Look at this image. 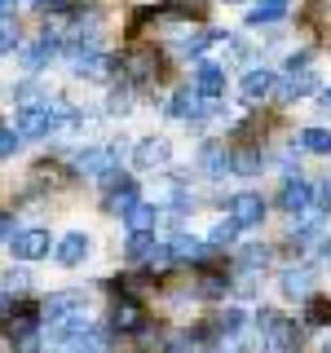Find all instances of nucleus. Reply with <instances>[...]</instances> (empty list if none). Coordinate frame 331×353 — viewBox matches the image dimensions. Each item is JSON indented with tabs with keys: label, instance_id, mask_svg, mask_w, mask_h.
Segmentation results:
<instances>
[{
	"label": "nucleus",
	"instance_id": "nucleus-2",
	"mask_svg": "<svg viewBox=\"0 0 331 353\" xmlns=\"http://www.w3.org/2000/svg\"><path fill=\"white\" fill-rule=\"evenodd\" d=\"M119 66H124V80L132 88H146V84L159 80V53L154 49H128Z\"/></svg>",
	"mask_w": 331,
	"mask_h": 353
},
{
	"label": "nucleus",
	"instance_id": "nucleus-26",
	"mask_svg": "<svg viewBox=\"0 0 331 353\" xmlns=\"http://www.w3.org/2000/svg\"><path fill=\"white\" fill-rule=\"evenodd\" d=\"M265 336H270V345H274V349H292V345H301V327H292L287 318H279V323L265 331Z\"/></svg>",
	"mask_w": 331,
	"mask_h": 353
},
{
	"label": "nucleus",
	"instance_id": "nucleus-41",
	"mask_svg": "<svg viewBox=\"0 0 331 353\" xmlns=\"http://www.w3.org/2000/svg\"><path fill=\"white\" fill-rule=\"evenodd\" d=\"M318 110H327V115H331V88H323V93H318Z\"/></svg>",
	"mask_w": 331,
	"mask_h": 353
},
{
	"label": "nucleus",
	"instance_id": "nucleus-44",
	"mask_svg": "<svg viewBox=\"0 0 331 353\" xmlns=\"http://www.w3.org/2000/svg\"><path fill=\"white\" fill-rule=\"evenodd\" d=\"M225 5H234V0H225Z\"/></svg>",
	"mask_w": 331,
	"mask_h": 353
},
{
	"label": "nucleus",
	"instance_id": "nucleus-1",
	"mask_svg": "<svg viewBox=\"0 0 331 353\" xmlns=\"http://www.w3.org/2000/svg\"><path fill=\"white\" fill-rule=\"evenodd\" d=\"M40 309L36 305H14V309H9V314L5 318H0V331H5V340H14V345L18 349H36L40 345Z\"/></svg>",
	"mask_w": 331,
	"mask_h": 353
},
{
	"label": "nucleus",
	"instance_id": "nucleus-37",
	"mask_svg": "<svg viewBox=\"0 0 331 353\" xmlns=\"http://www.w3.org/2000/svg\"><path fill=\"white\" fill-rule=\"evenodd\" d=\"M314 199H318V208H323V212H331V176H327V181H318Z\"/></svg>",
	"mask_w": 331,
	"mask_h": 353
},
{
	"label": "nucleus",
	"instance_id": "nucleus-8",
	"mask_svg": "<svg viewBox=\"0 0 331 353\" xmlns=\"http://www.w3.org/2000/svg\"><path fill=\"white\" fill-rule=\"evenodd\" d=\"M208 102H212V97H203L199 88H177L168 110H172L177 119H203L208 115Z\"/></svg>",
	"mask_w": 331,
	"mask_h": 353
},
{
	"label": "nucleus",
	"instance_id": "nucleus-27",
	"mask_svg": "<svg viewBox=\"0 0 331 353\" xmlns=\"http://www.w3.org/2000/svg\"><path fill=\"white\" fill-rule=\"evenodd\" d=\"M154 216H159V212H154L150 203H141V199H137V203H132L128 212H124V221H128V230H154Z\"/></svg>",
	"mask_w": 331,
	"mask_h": 353
},
{
	"label": "nucleus",
	"instance_id": "nucleus-10",
	"mask_svg": "<svg viewBox=\"0 0 331 353\" xmlns=\"http://www.w3.org/2000/svg\"><path fill=\"white\" fill-rule=\"evenodd\" d=\"M225 208H230V216H234L239 225H261V216H265V199H261V194H252V190L234 194Z\"/></svg>",
	"mask_w": 331,
	"mask_h": 353
},
{
	"label": "nucleus",
	"instance_id": "nucleus-29",
	"mask_svg": "<svg viewBox=\"0 0 331 353\" xmlns=\"http://www.w3.org/2000/svg\"><path fill=\"white\" fill-rule=\"evenodd\" d=\"M243 270H265V265H270L274 261V252L270 248H265V243H248V248H243Z\"/></svg>",
	"mask_w": 331,
	"mask_h": 353
},
{
	"label": "nucleus",
	"instance_id": "nucleus-43",
	"mask_svg": "<svg viewBox=\"0 0 331 353\" xmlns=\"http://www.w3.org/2000/svg\"><path fill=\"white\" fill-rule=\"evenodd\" d=\"M0 18H14V0H0Z\"/></svg>",
	"mask_w": 331,
	"mask_h": 353
},
{
	"label": "nucleus",
	"instance_id": "nucleus-40",
	"mask_svg": "<svg viewBox=\"0 0 331 353\" xmlns=\"http://www.w3.org/2000/svg\"><path fill=\"white\" fill-rule=\"evenodd\" d=\"M9 309H14V292H9V287H5V292H0V318H5Z\"/></svg>",
	"mask_w": 331,
	"mask_h": 353
},
{
	"label": "nucleus",
	"instance_id": "nucleus-16",
	"mask_svg": "<svg viewBox=\"0 0 331 353\" xmlns=\"http://www.w3.org/2000/svg\"><path fill=\"white\" fill-rule=\"evenodd\" d=\"M88 248H93V243H88V234H66L58 248H53V256H58V265H80V261L88 256Z\"/></svg>",
	"mask_w": 331,
	"mask_h": 353
},
{
	"label": "nucleus",
	"instance_id": "nucleus-22",
	"mask_svg": "<svg viewBox=\"0 0 331 353\" xmlns=\"http://www.w3.org/2000/svg\"><path fill=\"white\" fill-rule=\"evenodd\" d=\"M296 146L309 154H331V132L327 128H301L296 132Z\"/></svg>",
	"mask_w": 331,
	"mask_h": 353
},
{
	"label": "nucleus",
	"instance_id": "nucleus-17",
	"mask_svg": "<svg viewBox=\"0 0 331 353\" xmlns=\"http://www.w3.org/2000/svg\"><path fill=\"white\" fill-rule=\"evenodd\" d=\"M124 256H128V261H150V256H159V243H154L150 230H132V239H128Z\"/></svg>",
	"mask_w": 331,
	"mask_h": 353
},
{
	"label": "nucleus",
	"instance_id": "nucleus-39",
	"mask_svg": "<svg viewBox=\"0 0 331 353\" xmlns=\"http://www.w3.org/2000/svg\"><path fill=\"white\" fill-rule=\"evenodd\" d=\"M5 239H14V216L0 212V243H5Z\"/></svg>",
	"mask_w": 331,
	"mask_h": 353
},
{
	"label": "nucleus",
	"instance_id": "nucleus-24",
	"mask_svg": "<svg viewBox=\"0 0 331 353\" xmlns=\"http://www.w3.org/2000/svg\"><path fill=\"white\" fill-rule=\"evenodd\" d=\"M305 323L327 327L331 323V296H305Z\"/></svg>",
	"mask_w": 331,
	"mask_h": 353
},
{
	"label": "nucleus",
	"instance_id": "nucleus-21",
	"mask_svg": "<svg viewBox=\"0 0 331 353\" xmlns=\"http://www.w3.org/2000/svg\"><path fill=\"white\" fill-rule=\"evenodd\" d=\"M168 252H172V261H208V243L185 239V234H177V239L168 243Z\"/></svg>",
	"mask_w": 331,
	"mask_h": 353
},
{
	"label": "nucleus",
	"instance_id": "nucleus-32",
	"mask_svg": "<svg viewBox=\"0 0 331 353\" xmlns=\"http://www.w3.org/2000/svg\"><path fill=\"white\" fill-rule=\"evenodd\" d=\"M239 221L234 216H225V221H217V225H212V248H225V243H234V234H239Z\"/></svg>",
	"mask_w": 331,
	"mask_h": 353
},
{
	"label": "nucleus",
	"instance_id": "nucleus-7",
	"mask_svg": "<svg viewBox=\"0 0 331 353\" xmlns=\"http://www.w3.org/2000/svg\"><path fill=\"white\" fill-rule=\"evenodd\" d=\"M314 203V185L305 181V176H287V185H283V194H279V208L283 212H305V208Z\"/></svg>",
	"mask_w": 331,
	"mask_h": 353
},
{
	"label": "nucleus",
	"instance_id": "nucleus-33",
	"mask_svg": "<svg viewBox=\"0 0 331 353\" xmlns=\"http://www.w3.org/2000/svg\"><path fill=\"white\" fill-rule=\"evenodd\" d=\"M225 279H221V274H203V279H199V296H208V301H217V296H225Z\"/></svg>",
	"mask_w": 331,
	"mask_h": 353
},
{
	"label": "nucleus",
	"instance_id": "nucleus-14",
	"mask_svg": "<svg viewBox=\"0 0 331 353\" xmlns=\"http://www.w3.org/2000/svg\"><path fill=\"white\" fill-rule=\"evenodd\" d=\"M132 203H137V185H132V181H124V176H119L115 185H106V212H110V216H124Z\"/></svg>",
	"mask_w": 331,
	"mask_h": 353
},
{
	"label": "nucleus",
	"instance_id": "nucleus-23",
	"mask_svg": "<svg viewBox=\"0 0 331 353\" xmlns=\"http://www.w3.org/2000/svg\"><path fill=\"white\" fill-rule=\"evenodd\" d=\"M287 5H292V0H257V5H252V14H248V22H252V27H261V22H274V18L287 14Z\"/></svg>",
	"mask_w": 331,
	"mask_h": 353
},
{
	"label": "nucleus",
	"instance_id": "nucleus-3",
	"mask_svg": "<svg viewBox=\"0 0 331 353\" xmlns=\"http://www.w3.org/2000/svg\"><path fill=\"white\" fill-rule=\"evenodd\" d=\"M53 124H58V110H53L49 102H31V106H22L18 110V137H44Z\"/></svg>",
	"mask_w": 331,
	"mask_h": 353
},
{
	"label": "nucleus",
	"instance_id": "nucleus-9",
	"mask_svg": "<svg viewBox=\"0 0 331 353\" xmlns=\"http://www.w3.org/2000/svg\"><path fill=\"white\" fill-rule=\"evenodd\" d=\"M314 88H318V75L305 71V62H301V66H287V80L279 84V97L283 102H296V97L314 93Z\"/></svg>",
	"mask_w": 331,
	"mask_h": 353
},
{
	"label": "nucleus",
	"instance_id": "nucleus-25",
	"mask_svg": "<svg viewBox=\"0 0 331 353\" xmlns=\"http://www.w3.org/2000/svg\"><path fill=\"white\" fill-rule=\"evenodd\" d=\"M221 31H185L181 40H177V53H185V58H194V53H203L208 44H212Z\"/></svg>",
	"mask_w": 331,
	"mask_h": 353
},
{
	"label": "nucleus",
	"instance_id": "nucleus-20",
	"mask_svg": "<svg viewBox=\"0 0 331 353\" xmlns=\"http://www.w3.org/2000/svg\"><path fill=\"white\" fill-rule=\"evenodd\" d=\"M309 283H314V270H309V265H301V270H283V279H279L283 296H309Z\"/></svg>",
	"mask_w": 331,
	"mask_h": 353
},
{
	"label": "nucleus",
	"instance_id": "nucleus-34",
	"mask_svg": "<svg viewBox=\"0 0 331 353\" xmlns=\"http://www.w3.org/2000/svg\"><path fill=\"white\" fill-rule=\"evenodd\" d=\"M128 102H132V88H115V93H110V115H124V110H132Z\"/></svg>",
	"mask_w": 331,
	"mask_h": 353
},
{
	"label": "nucleus",
	"instance_id": "nucleus-12",
	"mask_svg": "<svg viewBox=\"0 0 331 353\" xmlns=\"http://www.w3.org/2000/svg\"><path fill=\"white\" fill-rule=\"evenodd\" d=\"M194 88L203 97H217L225 93V66H217V62H194Z\"/></svg>",
	"mask_w": 331,
	"mask_h": 353
},
{
	"label": "nucleus",
	"instance_id": "nucleus-18",
	"mask_svg": "<svg viewBox=\"0 0 331 353\" xmlns=\"http://www.w3.org/2000/svg\"><path fill=\"white\" fill-rule=\"evenodd\" d=\"M270 88H274V71H265V66H257V71L243 75V97H248V102H261Z\"/></svg>",
	"mask_w": 331,
	"mask_h": 353
},
{
	"label": "nucleus",
	"instance_id": "nucleus-19",
	"mask_svg": "<svg viewBox=\"0 0 331 353\" xmlns=\"http://www.w3.org/2000/svg\"><path fill=\"white\" fill-rule=\"evenodd\" d=\"M71 309H84V292H58V296H49V301L40 305V314L44 318H58V314H71Z\"/></svg>",
	"mask_w": 331,
	"mask_h": 353
},
{
	"label": "nucleus",
	"instance_id": "nucleus-30",
	"mask_svg": "<svg viewBox=\"0 0 331 353\" xmlns=\"http://www.w3.org/2000/svg\"><path fill=\"white\" fill-rule=\"evenodd\" d=\"M203 168L212 172V176H225V168H230V154L217 146V141H208L203 146Z\"/></svg>",
	"mask_w": 331,
	"mask_h": 353
},
{
	"label": "nucleus",
	"instance_id": "nucleus-36",
	"mask_svg": "<svg viewBox=\"0 0 331 353\" xmlns=\"http://www.w3.org/2000/svg\"><path fill=\"white\" fill-rule=\"evenodd\" d=\"M5 287H9V292H27V287H31L27 270H9V274H5Z\"/></svg>",
	"mask_w": 331,
	"mask_h": 353
},
{
	"label": "nucleus",
	"instance_id": "nucleus-38",
	"mask_svg": "<svg viewBox=\"0 0 331 353\" xmlns=\"http://www.w3.org/2000/svg\"><path fill=\"white\" fill-rule=\"evenodd\" d=\"M279 318H283L279 309H261V314H257V327H261V331H270L274 323H279Z\"/></svg>",
	"mask_w": 331,
	"mask_h": 353
},
{
	"label": "nucleus",
	"instance_id": "nucleus-13",
	"mask_svg": "<svg viewBox=\"0 0 331 353\" xmlns=\"http://www.w3.org/2000/svg\"><path fill=\"white\" fill-rule=\"evenodd\" d=\"M58 49H62V40L53 36V31H44V36H40L36 44H27V49H22V71H40V66L49 62Z\"/></svg>",
	"mask_w": 331,
	"mask_h": 353
},
{
	"label": "nucleus",
	"instance_id": "nucleus-28",
	"mask_svg": "<svg viewBox=\"0 0 331 353\" xmlns=\"http://www.w3.org/2000/svg\"><path fill=\"white\" fill-rule=\"evenodd\" d=\"M243 331V309H225L212 318V336H239Z\"/></svg>",
	"mask_w": 331,
	"mask_h": 353
},
{
	"label": "nucleus",
	"instance_id": "nucleus-6",
	"mask_svg": "<svg viewBox=\"0 0 331 353\" xmlns=\"http://www.w3.org/2000/svg\"><path fill=\"white\" fill-rule=\"evenodd\" d=\"M75 168H80V176H97V181H102L106 172H115V168H119V150H110V146L84 150V154H80V163H75Z\"/></svg>",
	"mask_w": 331,
	"mask_h": 353
},
{
	"label": "nucleus",
	"instance_id": "nucleus-5",
	"mask_svg": "<svg viewBox=\"0 0 331 353\" xmlns=\"http://www.w3.org/2000/svg\"><path fill=\"white\" fill-rule=\"evenodd\" d=\"M110 331H146V309L132 296H115V305H110Z\"/></svg>",
	"mask_w": 331,
	"mask_h": 353
},
{
	"label": "nucleus",
	"instance_id": "nucleus-42",
	"mask_svg": "<svg viewBox=\"0 0 331 353\" xmlns=\"http://www.w3.org/2000/svg\"><path fill=\"white\" fill-rule=\"evenodd\" d=\"M36 5H40V9H66L71 0H36Z\"/></svg>",
	"mask_w": 331,
	"mask_h": 353
},
{
	"label": "nucleus",
	"instance_id": "nucleus-15",
	"mask_svg": "<svg viewBox=\"0 0 331 353\" xmlns=\"http://www.w3.org/2000/svg\"><path fill=\"white\" fill-rule=\"evenodd\" d=\"M168 154H172V146L163 137H146V141H137V168H159V163H168Z\"/></svg>",
	"mask_w": 331,
	"mask_h": 353
},
{
	"label": "nucleus",
	"instance_id": "nucleus-4",
	"mask_svg": "<svg viewBox=\"0 0 331 353\" xmlns=\"http://www.w3.org/2000/svg\"><path fill=\"white\" fill-rule=\"evenodd\" d=\"M49 248H53L49 230H18V234L9 239V252H14L18 261H40V256H49Z\"/></svg>",
	"mask_w": 331,
	"mask_h": 353
},
{
	"label": "nucleus",
	"instance_id": "nucleus-35",
	"mask_svg": "<svg viewBox=\"0 0 331 353\" xmlns=\"http://www.w3.org/2000/svg\"><path fill=\"white\" fill-rule=\"evenodd\" d=\"M22 146V137H18V128H0V159H5V154H14Z\"/></svg>",
	"mask_w": 331,
	"mask_h": 353
},
{
	"label": "nucleus",
	"instance_id": "nucleus-11",
	"mask_svg": "<svg viewBox=\"0 0 331 353\" xmlns=\"http://www.w3.org/2000/svg\"><path fill=\"white\" fill-rule=\"evenodd\" d=\"M110 62L106 53H93V49H80V44H75V75H80V80H106L110 75Z\"/></svg>",
	"mask_w": 331,
	"mask_h": 353
},
{
	"label": "nucleus",
	"instance_id": "nucleus-31",
	"mask_svg": "<svg viewBox=\"0 0 331 353\" xmlns=\"http://www.w3.org/2000/svg\"><path fill=\"white\" fill-rule=\"evenodd\" d=\"M230 168L243 172V176H252L261 168V150H239V154H230Z\"/></svg>",
	"mask_w": 331,
	"mask_h": 353
}]
</instances>
